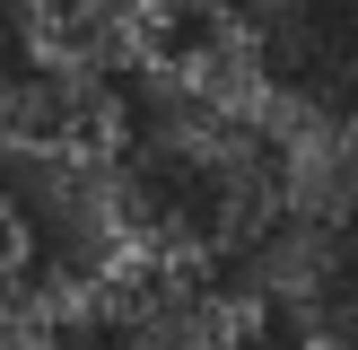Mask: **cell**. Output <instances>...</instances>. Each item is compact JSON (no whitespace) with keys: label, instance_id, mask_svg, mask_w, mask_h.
<instances>
[{"label":"cell","instance_id":"1","mask_svg":"<svg viewBox=\"0 0 358 350\" xmlns=\"http://www.w3.org/2000/svg\"><path fill=\"white\" fill-rule=\"evenodd\" d=\"M105 219L114 262L157 272H227L280 219V158L254 114L192 97L175 70H131L105 122Z\"/></svg>","mask_w":358,"mask_h":350},{"label":"cell","instance_id":"2","mask_svg":"<svg viewBox=\"0 0 358 350\" xmlns=\"http://www.w3.org/2000/svg\"><path fill=\"white\" fill-rule=\"evenodd\" d=\"M236 289L297 350H358V219H271Z\"/></svg>","mask_w":358,"mask_h":350}]
</instances>
